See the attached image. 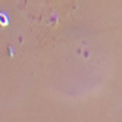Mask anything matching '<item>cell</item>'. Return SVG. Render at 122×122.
Wrapping results in <instances>:
<instances>
[{
  "label": "cell",
  "mask_w": 122,
  "mask_h": 122,
  "mask_svg": "<svg viewBox=\"0 0 122 122\" xmlns=\"http://www.w3.org/2000/svg\"><path fill=\"white\" fill-rule=\"evenodd\" d=\"M0 21H2L3 25H7V18H6V15H5V13H2V16H0Z\"/></svg>",
  "instance_id": "cell-1"
}]
</instances>
